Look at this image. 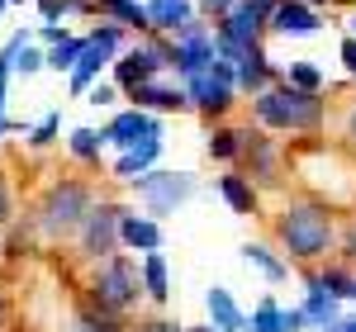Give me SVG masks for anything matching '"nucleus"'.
<instances>
[{
  "label": "nucleus",
  "mask_w": 356,
  "mask_h": 332,
  "mask_svg": "<svg viewBox=\"0 0 356 332\" xmlns=\"http://www.w3.org/2000/svg\"><path fill=\"white\" fill-rule=\"evenodd\" d=\"M271 238L285 261L318 266L337 247V209L314 199V194H295L271 214Z\"/></svg>",
  "instance_id": "f257e3e1"
},
{
  "label": "nucleus",
  "mask_w": 356,
  "mask_h": 332,
  "mask_svg": "<svg viewBox=\"0 0 356 332\" xmlns=\"http://www.w3.org/2000/svg\"><path fill=\"white\" fill-rule=\"evenodd\" d=\"M252 119L266 133H304L318 138L328 124V95L323 90H304L290 81H271L266 90L252 95Z\"/></svg>",
  "instance_id": "f03ea898"
},
{
  "label": "nucleus",
  "mask_w": 356,
  "mask_h": 332,
  "mask_svg": "<svg viewBox=\"0 0 356 332\" xmlns=\"http://www.w3.org/2000/svg\"><path fill=\"white\" fill-rule=\"evenodd\" d=\"M100 199V190L86 181V176H57L43 185L38 194V204H33V228H38V238L43 242H67V238H76V228H81L86 209Z\"/></svg>",
  "instance_id": "7ed1b4c3"
},
{
  "label": "nucleus",
  "mask_w": 356,
  "mask_h": 332,
  "mask_svg": "<svg viewBox=\"0 0 356 332\" xmlns=\"http://www.w3.org/2000/svg\"><path fill=\"white\" fill-rule=\"evenodd\" d=\"M86 299L95 308H105L114 318H129L147 294H143V271L129 251H114V256H100L90 261L86 271Z\"/></svg>",
  "instance_id": "20e7f679"
},
{
  "label": "nucleus",
  "mask_w": 356,
  "mask_h": 332,
  "mask_svg": "<svg viewBox=\"0 0 356 332\" xmlns=\"http://www.w3.org/2000/svg\"><path fill=\"white\" fill-rule=\"evenodd\" d=\"M129 190L138 194L143 214L166 223L171 214H181L195 194H200V181H195L191 171H162V166H152V171H143V176L129 181Z\"/></svg>",
  "instance_id": "39448f33"
},
{
  "label": "nucleus",
  "mask_w": 356,
  "mask_h": 332,
  "mask_svg": "<svg viewBox=\"0 0 356 332\" xmlns=\"http://www.w3.org/2000/svg\"><path fill=\"white\" fill-rule=\"evenodd\" d=\"M124 38H129V28L114 24V19H100V24L90 28V33H81V57H76V67L67 72V81H72V95H86L90 85L100 81V72H110V62L119 57Z\"/></svg>",
  "instance_id": "423d86ee"
},
{
  "label": "nucleus",
  "mask_w": 356,
  "mask_h": 332,
  "mask_svg": "<svg viewBox=\"0 0 356 332\" xmlns=\"http://www.w3.org/2000/svg\"><path fill=\"white\" fill-rule=\"evenodd\" d=\"M181 85H186V95H191V110H200L209 124H214V119H228L233 105H238V76H233V62H223V57H214L204 72L186 76Z\"/></svg>",
  "instance_id": "0eeeda50"
},
{
  "label": "nucleus",
  "mask_w": 356,
  "mask_h": 332,
  "mask_svg": "<svg viewBox=\"0 0 356 332\" xmlns=\"http://www.w3.org/2000/svg\"><path fill=\"white\" fill-rule=\"evenodd\" d=\"M124 199H95L90 209H86V219L81 228H76V261H100V256H114V251H124L119 247V219H124Z\"/></svg>",
  "instance_id": "6e6552de"
},
{
  "label": "nucleus",
  "mask_w": 356,
  "mask_h": 332,
  "mask_svg": "<svg viewBox=\"0 0 356 332\" xmlns=\"http://www.w3.org/2000/svg\"><path fill=\"white\" fill-rule=\"evenodd\" d=\"M238 162H243V176L257 181V190H280L285 181V152H280V142L261 128V124H243V152H238Z\"/></svg>",
  "instance_id": "1a4fd4ad"
},
{
  "label": "nucleus",
  "mask_w": 356,
  "mask_h": 332,
  "mask_svg": "<svg viewBox=\"0 0 356 332\" xmlns=\"http://www.w3.org/2000/svg\"><path fill=\"white\" fill-rule=\"evenodd\" d=\"M105 133V147H114V152H124V147H134L138 138H147V133H162V114L152 110H138V105H129V110H119L100 128Z\"/></svg>",
  "instance_id": "9d476101"
},
{
  "label": "nucleus",
  "mask_w": 356,
  "mask_h": 332,
  "mask_svg": "<svg viewBox=\"0 0 356 332\" xmlns=\"http://www.w3.org/2000/svg\"><path fill=\"white\" fill-rule=\"evenodd\" d=\"M124 100H129V105H138V110H152V114H186V110H191L186 85H181V81H162V76L134 85Z\"/></svg>",
  "instance_id": "9b49d317"
},
{
  "label": "nucleus",
  "mask_w": 356,
  "mask_h": 332,
  "mask_svg": "<svg viewBox=\"0 0 356 332\" xmlns=\"http://www.w3.org/2000/svg\"><path fill=\"white\" fill-rule=\"evenodd\" d=\"M266 28L280 33V38H309V33H318V28H323V15H318L309 0H275Z\"/></svg>",
  "instance_id": "f8f14e48"
},
{
  "label": "nucleus",
  "mask_w": 356,
  "mask_h": 332,
  "mask_svg": "<svg viewBox=\"0 0 356 332\" xmlns=\"http://www.w3.org/2000/svg\"><path fill=\"white\" fill-rule=\"evenodd\" d=\"M166 242L162 233V219H152V214H138V209H124V219H119V247L124 251H157Z\"/></svg>",
  "instance_id": "ddd939ff"
},
{
  "label": "nucleus",
  "mask_w": 356,
  "mask_h": 332,
  "mask_svg": "<svg viewBox=\"0 0 356 332\" xmlns=\"http://www.w3.org/2000/svg\"><path fill=\"white\" fill-rule=\"evenodd\" d=\"M162 133H147V138H138L134 147H124V152H119V157H114V181H119V185H129V181H134V176H143V171H152V166L162 162Z\"/></svg>",
  "instance_id": "4468645a"
},
{
  "label": "nucleus",
  "mask_w": 356,
  "mask_h": 332,
  "mask_svg": "<svg viewBox=\"0 0 356 332\" xmlns=\"http://www.w3.org/2000/svg\"><path fill=\"white\" fill-rule=\"evenodd\" d=\"M233 76H238V95H257V90H266L271 81H280V72L271 67V57H266L261 43L243 48V57L233 62Z\"/></svg>",
  "instance_id": "2eb2a0df"
},
{
  "label": "nucleus",
  "mask_w": 356,
  "mask_h": 332,
  "mask_svg": "<svg viewBox=\"0 0 356 332\" xmlns=\"http://www.w3.org/2000/svg\"><path fill=\"white\" fill-rule=\"evenodd\" d=\"M304 318H309V332H318V328H328V323H337L342 318V299L337 294H328L323 285H318V276L309 271V290H304Z\"/></svg>",
  "instance_id": "dca6fc26"
},
{
  "label": "nucleus",
  "mask_w": 356,
  "mask_h": 332,
  "mask_svg": "<svg viewBox=\"0 0 356 332\" xmlns=\"http://www.w3.org/2000/svg\"><path fill=\"white\" fill-rule=\"evenodd\" d=\"M219 199L233 209V214H261V190H257V181L243 176V171L219 176Z\"/></svg>",
  "instance_id": "f3484780"
},
{
  "label": "nucleus",
  "mask_w": 356,
  "mask_h": 332,
  "mask_svg": "<svg viewBox=\"0 0 356 332\" xmlns=\"http://www.w3.org/2000/svg\"><path fill=\"white\" fill-rule=\"evenodd\" d=\"M138 271H143V294L152 304H166L171 299V266H166V251H143L138 256Z\"/></svg>",
  "instance_id": "a211bd4d"
},
{
  "label": "nucleus",
  "mask_w": 356,
  "mask_h": 332,
  "mask_svg": "<svg viewBox=\"0 0 356 332\" xmlns=\"http://www.w3.org/2000/svg\"><path fill=\"white\" fill-rule=\"evenodd\" d=\"M204 313H209V323L223 332H247V313L243 304L228 294V285H214L209 294H204Z\"/></svg>",
  "instance_id": "6ab92c4d"
},
{
  "label": "nucleus",
  "mask_w": 356,
  "mask_h": 332,
  "mask_svg": "<svg viewBox=\"0 0 356 332\" xmlns=\"http://www.w3.org/2000/svg\"><path fill=\"white\" fill-rule=\"evenodd\" d=\"M147 5V33H176L195 10V0H143Z\"/></svg>",
  "instance_id": "aec40b11"
},
{
  "label": "nucleus",
  "mask_w": 356,
  "mask_h": 332,
  "mask_svg": "<svg viewBox=\"0 0 356 332\" xmlns=\"http://www.w3.org/2000/svg\"><path fill=\"white\" fill-rule=\"evenodd\" d=\"M214 28H223V33H228L238 48H252V43H261V38H266V24H261V19H257L247 5H233L223 19H214Z\"/></svg>",
  "instance_id": "412c9836"
},
{
  "label": "nucleus",
  "mask_w": 356,
  "mask_h": 332,
  "mask_svg": "<svg viewBox=\"0 0 356 332\" xmlns=\"http://www.w3.org/2000/svg\"><path fill=\"white\" fill-rule=\"evenodd\" d=\"M243 261L252 266V271H261V276H266V285L290 280V261H285L271 242H247V247H243Z\"/></svg>",
  "instance_id": "4be33fe9"
},
{
  "label": "nucleus",
  "mask_w": 356,
  "mask_h": 332,
  "mask_svg": "<svg viewBox=\"0 0 356 332\" xmlns=\"http://www.w3.org/2000/svg\"><path fill=\"white\" fill-rule=\"evenodd\" d=\"M204 152H209L214 162L233 166V162H238V152H243V124L214 119V128H209V142H204Z\"/></svg>",
  "instance_id": "5701e85b"
},
{
  "label": "nucleus",
  "mask_w": 356,
  "mask_h": 332,
  "mask_svg": "<svg viewBox=\"0 0 356 332\" xmlns=\"http://www.w3.org/2000/svg\"><path fill=\"white\" fill-rule=\"evenodd\" d=\"M95 15H105L129 33H147V5L143 0H95Z\"/></svg>",
  "instance_id": "b1692460"
},
{
  "label": "nucleus",
  "mask_w": 356,
  "mask_h": 332,
  "mask_svg": "<svg viewBox=\"0 0 356 332\" xmlns=\"http://www.w3.org/2000/svg\"><path fill=\"white\" fill-rule=\"evenodd\" d=\"M314 276H318V285H323L328 294L352 299V280H356V266H352V261H342V256H337V261H328V256H323V261L314 266Z\"/></svg>",
  "instance_id": "393cba45"
},
{
  "label": "nucleus",
  "mask_w": 356,
  "mask_h": 332,
  "mask_svg": "<svg viewBox=\"0 0 356 332\" xmlns=\"http://www.w3.org/2000/svg\"><path fill=\"white\" fill-rule=\"evenodd\" d=\"M67 152H72V157H76L81 166H100L105 133H100V128H90V124H76V128L67 133Z\"/></svg>",
  "instance_id": "a878e982"
},
{
  "label": "nucleus",
  "mask_w": 356,
  "mask_h": 332,
  "mask_svg": "<svg viewBox=\"0 0 356 332\" xmlns=\"http://www.w3.org/2000/svg\"><path fill=\"white\" fill-rule=\"evenodd\" d=\"M72 332H129V323L114 318V313H105V308H95L90 299H86V304L76 308V318H72Z\"/></svg>",
  "instance_id": "bb28decb"
},
{
  "label": "nucleus",
  "mask_w": 356,
  "mask_h": 332,
  "mask_svg": "<svg viewBox=\"0 0 356 332\" xmlns=\"http://www.w3.org/2000/svg\"><path fill=\"white\" fill-rule=\"evenodd\" d=\"M76 57H81V33H67L62 43H48V48H43V67H48V72H72Z\"/></svg>",
  "instance_id": "cd10ccee"
},
{
  "label": "nucleus",
  "mask_w": 356,
  "mask_h": 332,
  "mask_svg": "<svg viewBox=\"0 0 356 332\" xmlns=\"http://www.w3.org/2000/svg\"><path fill=\"white\" fill-rule=\"evenodd\" d=\"M247 332H285V308L275 304L271 294L247 313Z\"/></svg>",
  "instance_id": "c85d7f7f"
},
{
  "label": "nucleus",
  "mask_w": 356,
  "mask_h": 332,
  "mask_svg": "<svg viewBox=\"0 0 356 332\" xmlns=\"http://www.w3.org/2000/svg\"><path fill=\"white\" fill-rule=\"evenodd\" d=\"M24 38H33V28H15V33L5 38V48H0V119H5V105H10V81H15L10 53H15V43H24Z\"/></svg>",
  "instance_id": "c756f323"
},
{
  "label": "nucleus",
  "mask_w": 356,
  "mask_h": 332,
  "mask_svg": "<svg viewBox=\"0 0 356 332\" xmlns=\"http://www.w3.org/2000/svg\"><path fill=\"white\" fill-rule=\"evenodd\" d=\"M24 138H29V147H33V152H48V147L62 138V114L48 110L38 124H33V128H24Z\"/></svg>",
  "instance_id": "7c9ffc66"
},
{
  "label": "nucleus",
  "mask_w": 356,
  "mask_h": 332,
  "mask_svg": "<svg viewBox=\"0 0 356 332\" xmlns=\"http://www.w3.org/2000/svg\"><path fill=\"white\" fill-rule=\"evenodd\" d=\"M280 81L304 85V90H323V85H328V76H323V67H318V62H290V67L280 72Z\"/></svg>",
  "instance_id": "2f4dec72"
},
{
  "label": "nucleus",
  "mask_w": 356,
  "mask_h": 332,
  "mask_svg": "<svg viewBox=\"0 0 356 332\" xmlns=\"http://www.w3.org/2000/svg\"><path fill=\"white\" fill-rule=\"evenodd\" d=\"M10 67H15V76H33V72H43V48L24 38V43H15V53H10Z\"/></svg>",
  "instance_id": "473e14b6"
},
{
  "label": "nucleus",
  "mask_w": 356,
  "mask_h": 332,
  "mask_svg": "<svg viewBox=\"0 0 356 332\" xmlns=\"http://www.w3.org/2000/svg\"><path fill=\"white\" fill-rule=\"evenodd\" d=\"M81 100H86V105H95V110H114V105L124 100V90H119L114 81H95V85L81 95Z\"/></svg>",
  "instance_id": "72a5a7b5"
},
{
  "label": "nucleus",
  "mask_w": 356,
  "mask_h": 332,
  "mask_svg": "<svg viewBox=\"0 0 356 332\" xmlns=\"http://www.w3.org/2000/svg\"><path fill=\"white\" fill-rule=\"evenodd\" d=\"M337 256L356 266V214H352L347 223H342V228H337Z\"/></svg>",
  "instance_id": "f704fd0d"
},
{
  "label": "nucleus",
  "mask_w": 356,
  "mask_h": 332,
  "mask_svg": "<svg viewBox=\"0 0 356 332\" xmlns=\"http://www.w3.org/2000/svg\"><path fill=\"white\" fill-rule=\"evenodd\" d=\"M67 33H72V28L62 24V19H43V24L33 28V43H43V48H48V43H62Z\"/></svg>",
  "instance_id": "c9c22d12"
},
{
  "label": "nucleus",
  "mask_w": 356,
  "mask_h": 332,
  "mask_svg": "<svg viewBox=\"0 0 356 332\" xmlns=\"http://www.w3.org/2000/svg\"><path fill=\"white\" fill-rule=\"evenodd\" d=\"M129 332H186V323H176V318H162V313H157V318H143V323H134Z\"/></svg>",
  "instance_id": "e433bc0d"
},
{
  "label": "nucleus",
  "mask_w": 356,
  "mask_h": 332,
  "mask_svg": "<svg viewBox=\"0 0 356 332\" xmlns=\"http://www.w3.org/2000/svg\"><path fill=\"white\" fill-rule=\"evenodd\" d=\"M15 219V185H10V176L0 171V228Z\"/></svg>",
  "instance_id": "4c0bfd02"
},
{
  "label": "nucleus",
  "mask_w": 356,
  "mask_h": 332,
  "mask_svg": "<svg viewBox=\"0 0 356 332\" xmlns=\"http://www.w3.org/2000/svg\"><path fill=\"white\" fill-rule=\"evenodd\" d=\"M342 142L356 152V100H347V110H342Z\"/></svg>",
  "instance_id": "58836bf2"
},
{
  "label": "nucleus",
  "mask_w": 356,
  "mask_h": 332,
  "mask_svg": "<svg viewBox=\"0 0 356 332\" xmlns=\"http://www.w3.org/2000/svg\"><path fill=\"white\" fill-rule=\"evenodd\" d=\"M337 53H342V67H347V76L356 81V38H352V33L342 38V48H337Z\"/></svg>",
  "instance_id": "ea45409f"
},
{
  "label": "nucleus",
  "mask_w": 356,
  "mask_h": 332,
  "mask_svg": "<svg viewBox=\"0 0 356 332\" xmlns=\"http://www.w3.org/2000/svg\"><path fill=\"white\" fill-rule=\"evenodd\" d=\"M285 332H309V318H304V308H285Z\"/></svg>",
  "instance_id": "a19ab883"
},
{
  "label": "nucleus",
  "mask_w": 356,
  "mask_h": 332,
  "mask_svg": "<svg viewBox=\"0 0 356 332\" xmlns=\"http://www.w3.org/2000/svg\"><path fill=\"white\" fill-rule=\"evenodd\" d=\"M238 5H247V10H252V15H257L261 24L271 19V10H275V0H238Z\"/></svg>",
  "instance_id": "79ce46f5"
},
{
  "label": "nucleus",
  "mask_w": 356,
  "mask_h": 332,
  "mask_svg": "<svg viewBox=\"0 0 356 332\" xmlns=\"http://www.w3.org/2000/svg\"><path fill=\"white\" fill-rule=\"evenodd\" d=\"M15 133H24V124H15V119L5 114V119H0V142H5V138H15Z\"/></svg>",
  "instance_id": "37998d69"
},
{
  "label": "nucleus",
  "mask_w": 356,
  "mask_h": 332,
  "mask_svg": "<svg viewBox=\"0 0 356 332\" xmlns=\"http://www.w3.org/2000/svg\"><path fill=\"white\" fill-rule=\"evenodd\" d=\"M5 318H10V294H5V285H0V328H5Z\"/></svg>",
  "instance_id": "c03bdc74"
},
{
  "label": "nucleus",
  "mask_w": 356,
  "mask_h": 332,
  "mask_svg": "<svg viewBox=\"0 0 356 332\" xmlns=\"http://www.w3.org/2000/svg\"><path fill=\"white\" fill-rule=\"evenodd\" d=\"M186 332H223V328H214V323H200V328H186Z\"/></svg>",
  "instance_id": "a18cd8bd"
},
{
  "label": "nucleus",
  "mask_w": 356,
  "mask_h": 332,
  "mask_svg": "<svg viewBox=\"0 0 356 332\" xmlns=\"http://www.w3.org/2000/svg\"><path fill=\"white\" fill-rule=\"evenodd\" d=\"M342 323V332H356V318H337Z\"/></svg>",
  "instance_id": "49530a36"
},
{
  "label": "nucleus",
  "mask_w": 356,
  "mask_h": 332,
  "mask_svg": "<svg viewBox=\"0 0 356 332\" xmlns=\"http://www.w3.org/2000/svg\"><path fill=\"white\" fill-rule=\"evenodd\" d=\"M309 5H314V10H323V5H332V0H309Z\"/></svg>",
  "instance_id": "de8ad7c7"
},
{
  "label": "nucleus",
  "mask_w": 356,
  "mask_h": 332,
  "mask_svg": "<svg viewBox=\"0 0 356 332\" xmlns=\"http://www.w3.org/2000/svg\"><path fill=\"white\" fill-rule=\"evenodd\" d=\"M347 24H352V38H356V15H352V19H347Z\"/></svg>",
  "instance_id": "09e8293b"
},
{
  "label": "nucleus",
  "mask_w": 356,
  "mask_h": 332,
  "mask_svg": "<svg viewBox=\"0 0 356 332\" xmlns=\"http://www.w3.org/2000/svg\"><path fill=\"white\" fill-rule=\"evenodd\" d=\"M5 10H10V0H0V15H5Z\"/></svg>",
  "instance_id": "8fccbe9b"
},
{
  "label": "nucleus",
  "mask_w": 356,
  "mask_h": 332,
  "mask_svg": "<svg viewBox=\"0 0 356 332\" xmlns=\"http://www.w3.org/2000/svg\"><path fill=\"white\" fill-rule=\"evenodd\" d=\"M352 299H356V280H352Z\"/></svg>",
  "instance_id": "3c124183"
},
{
  "label": "nucleus",
  "mask_w": 356,
  "mask_h": 332,
  "mask_svg": "<svg viewBox=\"0 0 356 332\" xmlns=\"http://www.w3.org/2000/svg\"><path fill=\"white\" fill-rule=\"evenodd\" d=\"M10 5H24V0H10Z\"/></svg>",
  "instance_id": "603ef678"
},
{
  "label": "nucleus",
  "mask_w": 356,
  "mask_h": 332,
  "mask_svg": "<svg viewBox=\"0 0 356 332\" xmlns=\"http://www.w3.org/2000/svg\"><path fill=\"white\" fill-rule=\"evenodd\" d=\"M0 261H5V256H0Z\"/></svg>",
  "instance_id": "864d4df0"
}]
</instances>
